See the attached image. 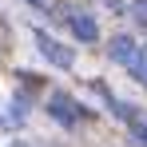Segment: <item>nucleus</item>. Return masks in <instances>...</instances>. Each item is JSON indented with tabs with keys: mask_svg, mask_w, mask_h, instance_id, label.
Listing matches in <instances>:
<instances>
[{
	"mask_svg": "<svg viewBox=\"0 0 147 147\" xmlns=\"http://www.w3.org/2000/svg\"><path fill=\"white\" fill-rule=\"evenodd\" d=\"M36 48L44 52L56 68H72V64H76V52H72V48H64L60 40H52L48 32H36Z\"/></svg>",
	"mask_w": 147,
	"mask_h": 147,
	"instance_id": "f257e3e1",
	"label": "nucleus"
},
{
	"mask_svg": "<svg viewBox=\"0 0 147 147\" xmlns=\"http://www.w3.org/2000/svg\"><path fill=\"white\" fill-rule=\"evenodd\" d=\"M48 115L56 123H64V127H72V123L80 119V103H76L72 96H64V92H56V96L48 99Z\"/></svg>",
	"mask_w": 147,
	"mask_h": 147,
	"instance_id": "f03ea898",
	"label": "nucleus"
},
{
	"mask_svg": "<svg viewBox=\"0 0 147 147\" xmlns=\"http://www.w3.org/2000/svg\"><path fill=\"white\" fill-rule=\"evenodd\" d=\"M107 56H111L115 64H123V68H131L135 56H139V44H135L131 36H115V40L107 44Z\"/></svg>",
	"mask_w": 147,
	"mask_h": 147,
	"instance_id": "7ed1b4c3",
	"label": "nucleus"
},
{
	"mask_svg": "<svg viewBox=\"0 0 147 147\" xmlns=\"http://www.w3.org/2000/svg\"><path fill=\"white\" fill-rule=\"evenodd\" d=\"M72 32H76V40H84V44H96L99 40V24H96V16H88V12H72Z\"/></svg>",
	"mask_w": 147,
	"mask_h": 147,
	"instance_id": "20e7f679",
	"label": "nucleus"
},
{
	"mask_svg": "<svg viewBox=\"0 0 147 147\" xmlns=\"http://www.w3.org/2000/svg\"><path fill=\"white\" fill-rule=\"evenodd\" d=\"M127 16L135 20V28L147 32V0H131V4H127Z\"/></svg>",
	"mask_w": 147,
	"mask_h": 147,
	"instance_id": "39448f33",
	"label": "nucleus"
},
{
	"mask_svg": "<svg viewBox=\"0 0 147 147\" xmlns=\"http://www.w3.org/2000/svg\"><path fill=\"white\" fill-rule=\"evenodd\" d=\"M131 76L147 84V48H139V56H135V64H131Z\"/></svg>",
	"mask_w": 147,
	"mask_h": 147,
	"instance_id": "423d86ee",
	"label": "nucleus"
},
{
	"mask_svg": "<svg viewBox=\"0 0 147 147\" xmlns=\"http://www.w3.org/2000/svg\"><path fill=\"white\" fill-rule=\"evenodd\" d=\"M131 143H135V147H147V123H139V119L131 123Z\"/></svg>",
	"mask_w": 147,
	"mask_h": 147,
	"instance_id": "0eeeda50",
	"label": "nucleus"
},
{
	"mask_svg": "<svg viewBox=\"0 0 147 147\" xmlns=\"http://www.w3.org/2000/svg\"><path fill=\"white\" fill-rule=\"evenodd\" d=\"M103 4H107L111 12H127V0H103Z\"/></svg>",
	"mask_w": 147,
	"mask_h": 147,
	"instance_id": "6e6552de",
	"label": "nucleus"
},
{
	"mask_svg": "<svg viewBox=\"0 0 147 147\" xmlns=\"http://www.w3.org/2000/svg\"><path fill=\"white\" fill-rule=\"evenodd\" d=\"M32 4H44V0H32Z\"/></svg>",
	"mask_w": 147,
	"mask_h": 147,
	"instance_id": "1a4fd4ad",
	"label": "nucleus"
},
{
	"mask_svg": "<svg viewBox=\"0 0 147 147\" xmlns=\"http://www.w3.org/2000/svg\"><path fill=\"white\" fill-rule=\"evenodd\" d=\"M12 147H24V143H12Z\"/></svg>",
	"mask_w": 147,
	"mask_h": 147,
	"instance_id": "9d476101",
	"label": "nucleus"
}]
</instances>
